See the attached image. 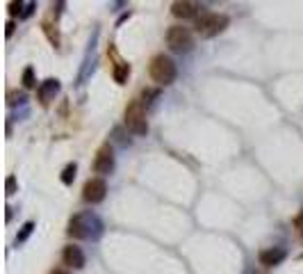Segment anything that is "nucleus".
<instances>
[{"label": "nucleus", "instance_id": "nucleus-1", "mask_svg": "<svg viewBox=\"0 0 303 274\" xmlns=\"http://www.w3.org/2000/svg\"><path fill=\"white\" fill-rule=\"evenodd\" d=\"M100 229L103 224L98 222V217H94L92 212H82V215H76V217L69 222V235L71 238H96L100 235Z\"/></svg>", "mask_w": 303, "mask_h": 274}, {"label": "nucleus", "instance_id": "nucleus-2", "mask_svg": "<svg viewBox=\"0 0 303 274\" xmlns=\"http://www.w3.org/2000/svg\"><path fill=\"white\" fill-rule=\"evenodd\" d=\"M148 73H151V78H153L157 84H171L178 76L176 64H173V60L167 57V55H155L153 57L151 64H148Z\"/></svg>", "mask_w": 303, "mask_h": 274}, {"label": "nucleus", "instance_id": "nucleus-3", "mask_svg": "<svg viewBox=\"0 0 303 274\" xmlns=\"http://www.w3.org/2000/svg\"><path fill=\"white\" fill-rule=\"evenodd\" d=\"M226 28H228V16L226 14H203L196 21V32L201 37H205V39L217 37Z\"/></svg>", "mask_w": 303, "mask_h": 274}, {"label": "nucleus", "instance_id": "nucleus-4", "mask_svg": "<svg viewBox=\"0 0 303 274\" xmlns=\"http://www.w3.org/2000/svg\"><path fill=\"white\" fill-rule=\"evenodd\" d=\"M126 126L133 130L134 135H146L148 133V124H146V114H144V103L141 101H130L126 107Z\"/></svg>", "mask_w": 303, "mask_h": 274}, {"label": "nucleus", "instance_id": "nucleus-5", "mask_svg": "<svg viewBox=\"0 0 303 274\" xmlns=\"http://www.w3.org/2000/svg\"><path fill=\"white\" fill-rule=\"evenodd\" d=\"M167 43H169V48L176 50V53H187V50H191V46H194V37H191V32L187 28H183V25H173V28H169V32H167Z\"/></svg>", "mask_w": 303, "mask_h": 274}, {"label": "nucleus", "instance_id": "nucleus-6", "mask_svg": "<svg viewBox=\"0 0 303 274\" xmlns=\"http://www.w3.org/2000/svg\"><path fill=\"white\" fill-rule=\"evenodd\" d=\"M105 192H107V185L103 178H89L82 188V199L87 204H100L105 199Z\"/></svg>", "mask_w": 303, "mask_h": 274}, {"label": "nucleus", "instance_id": "nucleus-7", "mask_svg": "<svg viewBox=\"0 0 303 274\" xmlns=\"http://www.w3.org/2000/svg\"><path fill=\"white\" fill-rule=\"evenodd\" d=\"M114 169V151L110 144L98 148V153H96V160H94V171L96 174H112Z\"/></svg>", "mask_w": 303, "mask_h": 274}, {"label": "nucleus", "instance_id": "nucleus-8", "mask_svg": "<svg viewBox=\"0 0 303 274\" xmlns=\"http://www.w3.org/2000/svg\"><path fill=\"white\" fill-rule=\"evenodd\" d=\"M62 258H64V265L73 267V270H82V267H85V263H87L82 249H80V247H76V245L66 247V249H64V253H62Z\"/></svg>", "mask_w": 303, "mask_h": 274}, {"label": "nucleus", "instance_id": "nucleus-9", "mask_svg": "<svg viewBox=\"0 0 303 274\" xmlns=\"http://www.w3.org/2000/svg\"><path fill=\"white\" fill-rule=\"evenodd\" d=\"M57 91H59V80H57V78H48V80H43V83L39 84L37 94H39V101H41V103H48L50 99H55Z\"/></svg>", "mask_w": 303, "mask_h": 274}, {"label": "nucleus", "instance_id": "nucleus-10", "mask_svg": "<svg viewBox=\"0 0 303 274\" xmlns=\"http://www.w3.org/2000/svg\"><path fill=\"white\" fill-rule=\"evenodd\" d=\"M171 14L178 16V19H194V16L198 14V5L196 2H187V0L173 2V5H171Z\"/></svg>", "mask_w": 303, "mask_h": 274}, {"label": "nucleus", "instance_id": "nucleus-11", "mask_svg": "<svg viewBox=\"0 0 303 274\" xmlns=\"http://www.w3.org/2000/svg\"><path fill=\"white\" fill-rule=\"evenodd\" d=\"M283 260H285V249H281V247H274V249H267L260 253V263L267 267L281 265Z\"/></svg>", "mask_w": 303, "mask_h": 274}, {"label": "nucleus", "instance_id": "nucleus-12", "mask_svg": "<svg viewBox=\"0 0 303 274\" xmlns=\"http://www.w3.org/2000/svg\"><path fill=\"white\" fill-rule=\"evenodd\" d=\"M112 76H114V80H116L119 84L128 83V78H130V64H126V62H116V64H114Z\"/></svg>", "mask_w": 303, "mask_h": 274}, {"label": "nucleus", "instance_id": "nucleus-13", "mask_svg": "<svg viewBox=\"0 0 303 274\" xmlns=\"http://www.w3.org/2000/svg\"><path fill=\"white\" fill-rule=\"evenodd\" d=\"M76 171H78V165H76V162H69V165L64 167V171H62V183L64 185H71V183L76 181Z\"/></svg>", "mask_w": 303, "mask_h": 274}, {"label": "nucleus", "instance_id": "nucleus-14", "mask_svg": "<svg viewBox=\"0 0 303 274\" xmlns=\"http://www.w3.org/2000/svg\"><path fill=\"white\" fill-rule=\"evenodd\" d=\"M32 231H35V222H25V224L21 226L19 235H16V245H23V242H25V240L32 235Z\"/></svg>", "mask_w": 303, "mask_h": 274}, {"label": "nucleus", "instance_id": "nucleus-15", "mask_svg": "<svg viewBox=\"0 0 303 274\" xmlns=\"http://www.w3.org/2000/svg\"><path fill=\"white\" fill-rule=\"evenodd\" d=\"M21 83H23V87H25V89H32V87L37 84V80H35V69H32V66H28V69L23 71Z\"/></svg>", "mask_w": 303, "mask_h": 274}, {"label": "nucleus", "instance_id": "nucleus-16", "mask_svg": "<svg viewBox=\"0 0 303 274\" xmlns=\"http://www.w3.org/2000/svg\"><path fill=\"white\" fill-rule=\"evenodd\" d=\"M23 9H25V2H23V0H19V2H12V5H9V14H12V16L19 14V19H21Z\"/></svg>", "mask_w": 303, "mask_h": 274}, {"label": "nucleus", "instance_id": "nucleus-17", "mask_svg": "<svg viewBox=\"0 0 303 274\" xmlns=\"http://www.w3.org/2000/svg\"><path fill=\"white\" fill-rule=\"evenodd\" d=\"M25 101V94H16V91H9L7 94V103L9 105H16V103H23Z\"/></svg>", "mask_w": 303, "mask_h": 274}, {"label": "nucleus", "instance_id": "nucleus-18", "mask_svg": "<svg viewBox=\"0 0 303 274\" xmlns=\"http://www.w3.org/2000/svg\"><path fill=\"white\" fill-rule=\"evenodd\" d=\"M294 229H296V233H299V235L303 238V211L294 217Z\"/></svg>", "mask_w": 303, "mask_h": 274}, {"label": "nucleus", "instance_id": "nucleus-19", "mask_svg": "<svg viewBox=\"0 0 303 274\" xmlns=\"http://www.w3.org/2000/svg\"><path fill=\"white\" fill-rule=\"evenodd\" d=\"M5 190H7L9 197L16 192V178H14V176H9V178H7V183H5Z\"/></svg>", "mask_w": 303, "mask_h": 274}, {"label": "nucleus", "instance_id": "nucleus-20", "mask_svg": "<svg viewBox=\"0 0 303 274\" xmlns=\"http://www.w3.org/2000/svg\"><path fill=\"white\" fill-rule=\"evenodd\" d=\"M35 2H25V9H23V14H21V19H30L32 16V12H35Z\"/></svg>", "mask_w": 303, "mask_h": 274}, {"label": "nucleus", "instance_id": "nucleus-21", "mask_svg": "<svg viewBox=\"0 0 303 274\" xmlns=\"http://www.w3.org/2000/svg\"><path fill=\"white\" fill-rule=\"evenodd\" d=\"M14 28H16V25H14V21H7V25H5V35H7V37H12V35H14Z\"/></svg>", "mask_w": 303, "mask_h": 274}, {"label": "nucleus", "instance_id": "nucleus-22", "mask_svg": "<svg viewBox=\"0 0 303 274\" xmlns=\"http://www.w3.org/2000/svg\"><path fill=\"white\" fill-rule=\"evenodd\" d=\"M50 274H71V272H69V270H53Z\"/></svg>", "mask_w": 303, "mask_h": 274}]
</instances>
